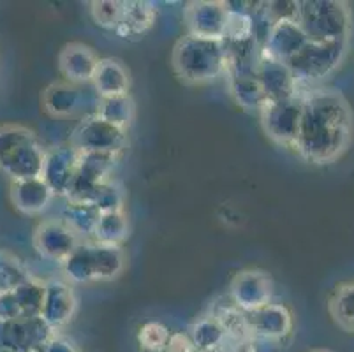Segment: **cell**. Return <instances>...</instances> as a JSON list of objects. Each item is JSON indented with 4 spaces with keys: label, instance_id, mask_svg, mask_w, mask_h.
<instances>
[{
    "label": "cell",
    "instance_id": "cell-1",
    "mask_svg": "<svg viewBox=\"0 0 354 352\" xmlns=\"http://www.w3.org/2000/svg\"><path fill=\"white\" fill-rule=\"evenodd\" d=\"M173 66L185 82H210L226 73V53L221 41L187 35L176 44Z\"/></svg>",
    "mask_w": 354,
    "mask_h": 352
},
{
    "label": "cell",
    "instance_id": "cell-2",
    "mask_svg": "<svg viewBox=\"0 0 354 352\" xmlns=\"http://www.w3.org/2000/svg\"><path fill=\"white\" fill-rule=\"evenodd\" d=\"M301 109H304V101L298 97L266 102L259 111L266 134L277 143L295 147L298 129H300Z\"/></svg>",
    "mask_w": 354,
    "mask_h": 352
},
{
    "label": "cell",
    "instance_id": "cell-3",
    "mask_svg": "<svg viewBox=\"0 0 354 352\" xmlns=\"http://www.w3.org/2000/svg\"><path fill=\"white\" fill-rule=\"evenodd\" d=\"M99 58L94 50L82 43H71L60 51L59 67L66 82L71 85L88 83L94 80Z\"/></svg>",
    "mask_w": 354,
    "mask_h": 352
},
{
    "label": "cell",
    "instance_id": "cell-4",
    "mask_svg": "<svg viewBox=\"0 0 354 352\" xmlns=\"http://www.w3.org/2000/svg\"><path fill=\"white\" fill-rule=\"evenodd\" d=\"M187 15V24L191 27V34L189 35L221 41L222 34H224V27H226L227 16L224 4L199 2V4H192Z\"/></svg>",
    "mask_w": 354,
    "mask_h": 352
},
{
    "label": "cell",
    "instance_id": "cell-5",
    "mask_svg": "<svg viewBox=\"0 0 354 352\" xmlns=\"http://www.w3.org/2000/svg\"><path fill=\"white\" fill-rule=\"evenodd\" d=\"M92 83L101 99H113V97L127 95L131 80L122 62L113 58H102L99 60Z\"/></svg>",
    "mask_w": 354,
    "mask_h": 352
},
{
    "label": "cell",
    "instance_id": "cell-6",
    "mask_svg": "<svg viewBox=\"0 0 354 352\" xmlns=\"http://www.w3.org/2000/svg\"><path fill=\"white\" fill-rule=\"evenodd\" d=\"M156 21V11L150 4L145 2H124L122 19L117 30L120 37H143Z\"/></svg>",
    "mask_w": 354,
    "mask_h": 352
},
{
    "label": "cell",
    "instance_id": "cell-7",
    "mask_svg": "<svg viewBox=\"0 0 354 352\" xmlns=\"http://www.w3.org/2000/svg\"><path fill=\"white\" fill-rule=\"evenodd\" d=\"M44 102L55 116L71 115L80 106V92L71 83H55L46 90Z\"/></svg>",
    "mask_w": 354,
    "mask_h": 352
},
{
    "label": "cell",
    "instance_id": "cell-8",
    "mask_svg": "<svg viewBox=\"0 0 354 352\" xmlns=\"http://www.w3.org/2000/svg\"><path fill=\"white\" fill-rule=\"evenodd\" d=\"M122 8H124V2H94L90 11H92L95 24L104 28L117 30L122 19Z\"/></svg>",
    "mask_w": 354,
    "mask_h": 352
}]
</instances>
